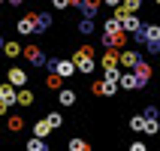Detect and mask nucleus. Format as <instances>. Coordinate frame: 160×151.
Instances as JSON below:
<instances>
[{
    "instance_id": "1",
    "label": "nucleus",
    "mask_w": 160,
    "mask_h": 151,
    "mask_svg": "<svg viewBox=\"0 0 160 151\" xmlns=\"http://www.w3.org/2000/svg\"><path fill=\"white\" fill-rule=\"evenodd\" d=\"M72 63H76V73L91 76V73H94V67H97V61H94V48H91V45H82L79 52L72 54Z\"/></svg>"
},
{
    "instance_id": "2",
    "label": "nucleus",
    "mask_w": 160,
    "mask_h": 151,
    "mask_svg": "<svg viewBox=\"0 0 160 151\" xmlns=\"http://www.w3.org/2000/svg\"><path fill=\"white\" fill-rule=\"evenodd\" d=\"M136 39L148 45V52H160V24H142V30H136Z\"/></svg>"
},
{
    "instance_id": "3",
    "label": "nucleus",
    "mask_w": 160,
    "mask_h": 151,
    "mask_svg": "<svg viewBox=\"0 0 160 151\" xmlns=\"http://www.w3.org/2000/svg\"><path fill=\"white\" fill-rule=\"evenodd\" d=\"M48 70L58 73V76H63V79H70V76H76V63L72 61H61V58H52V61H48Z\"/></svg>"
},
{
    "instance_id": "4",
    "label": "nucleus",
    "mask_w": 160,
    "mask_h": 151,
    "mask_svg": "<svg viewBox=\"0 0 160 151\" xmlns=\"http://www.w3.org/2000/svg\"><path fill=\"white\" fill-rule=\"evenodd\" d=\"M145 82L136 76V70H127V73H121L118 76V88H124V91H136V88H142Z\"/></svg>"
},
{
    "instance_id": "5",
    "label": "nucleus",
    "mask_w": 160,
    "mask_h": 151,
    "mask_svg": "<svg viewBox=\"0 0 160 151\" xmlns=\"http://www.w3.org/2000/svg\"><path fill=\"white\" fill-rule=\"evenodd\" d=\"M139 61H142V58H139V52H133V48H127V52H118V67H124V70H133Z\"/></svg>"
},
{
    "instance_id": "6",
    "label": "nucleus",
    "mask_w": 160,
    "mask_h": 151,
    "mask_svg": "<svg viewBox=\"0 0 160 151\" xmlns=\"http://www.w3.org/2000/svg\"><path fill=\"white\" fill-rule=\"evenodd\" d=\"M21 54H24V58L33 63V67H42V63H45L42 48H39V45H24V48H21Z\"/></svg>"
},
{
    "instance_id": "7",
    "label": "nucleus",
    "mask_w": 160,
    "mask_h": 151,
    "mask_svg": "<svg viewBox=\"0 0 160 151\" xmlns=\"http://www.w3.org/2000/svg\"><path fill=\"white\" fill-rule=\"evenodd\" d=\"M15 30H18L21 36H30V33H36V15H33V12H30V15H24V18H21V21L15 24Z\"/></svg>"
},
{
    "instance_id": "8",
    "label": "nucleus",
    "mask_w": 160,
    "mask_h": 151,
    "mask_svg": "<svg viewBox=\"0 0 160 151\" xmlns=\"http://www.w3.org/2000/svg\"><path fill=\"white\" fill-rule=\"evenodd\" d=\"M6 79H9V85L24 88V85H27V73L21 70V67H9V76H6Z\"/></svg>"
},
{
    "instance_id": "9",
    "label": "nucleus",
    "mask_w": 160,
    "mask_h": 151,
    "mask_svg": "<svg viewBox=\"0 0 160 151\" xmlns=\"http://www.w3.org/2000/svg\"><path fill=\"white\" fill-rule=\"evenodd\" d=\"M121 27H124L127 33H136V30H142V21L136 18V12H130V15L121 18Z\"/></svg>"
},
{
    "instance_id": "10",
    "label": "nucleus",
    "mask_w": 160,
    "mask_h": 151,
    "mask_svg": "<svg viewBox=\"0 0 160 151\" xmlns=\"http://www.w3.org/2000/svg\"><path fill=\"white\" fill-rule=\"evenodd\" d=\"M100 67H103V70H109V67H118V52L112 48V45H106V54L100 58Z\"/></svg>"
},
{
    "instance_id": "11",
    "label": "nucleus",
    "mask_w": 160,
    "mask_h": 151,
    "mask_svg": "<svg viewBox=\"0 0 160 151\" xmlns=\"http://www.w3.org/2000/svg\"><path fill=\"white\" fill-rule=\"evenodd\" d=\"M58 103L67 106V109L76 106V91H72V88H61V91H58Z\"/></svg>"
},
{
    "instance_id": "12",
    "label": "nucleus",
    "mask_w": 160,
    "mask_h": 151,
    "mask_svg": "<svg viewBox=\"0 0 160 151\" xmlns=\"http://www.w3.org/2000/svg\"><path fill=\"white\" fill-rule=\"evenodd\" d=\"M15 103H18V106H33V91H30V88H18V94H15Z\"/></svg>"
},
{
    "instance_id": "13",
    "label": "nucleus",
    "mask_w": 160,
    "mask_h": 151,
    "mask_svg": "<svg viewBox=\"0 0 160 151\" xmlns=\"http://www.w3.org/2000/svg\"><path fill=\"white\" fill-rule=\"evenodd\" d=\"M15 94H18L15 85H9V82H6V85H0V100H3V103L12 106V103H15Z\"/></svg>"
},
{
    "instance_id": "14",
    "label": "nucleus",
    "mask_w": 160,
    "mask_h": 151,
    "mask_svg": "<svg viewBox=\"0 0 160 151\" xmlns=\"http://www.w3.org/2000/svg\"><path fill=\"white\" fill-rule=\"evenodd\" d=\"M103 45H112V48L115 45H124V30H118V33H106L103 30Z\"/></svg>"
},
{
    "instance_id": "15",
    "label": "nucleus",
    "mask_w": 160,
    "mask_h": 151,
    "mask_svg": "<svg viewBox=\"0 0 160 151\" xmlns=\"http://www.w3.org/2000/svg\"><path fill=\"white\" fill-rule=\"evenodd\" d=\"M100 3H103V0H82V12H85V15H88V18H94V15H97V9H100Z\"/></svg>"
},
{
    "instance_id": "16",
    "label": "nucleus",
    "mask_w": 160,
    "mask_h": 151,
    "mask_svg": "<svg viewBox=\"0 0 160 151\" xmlns=\"http://www.w3.org/2000/svg\"><path fill=\"white\" fill-rule=\"evenodd\" d=\"M52 130H54V127L48 124V118H42V121H36V124H33V136H42V139L52 133Z\"/></svg>"
},
{
    "instance_id": "17",
    "label": "nucleus",
    "mask_w": 160,
    "mask_h": 151,
    "mask_svg": "<svg viewBox=\"0 0 160 151\" xmlns=\"http://www.w3.org/2000/svg\"><path fill=\"white\" fill-rule=\"evenodd\" d=\"M45 148H48V145H45L42 136H30V139H27V151H45Z\"/></svg>"
},
{
    "instance_id": "18",
    "label": "nucleus",
    "mask_w": 160,
    "mask_h": 151,
    "mask_svg": "<svg viewBox=\"0 0 160 151\" xmlns=\"http://www.w3.org/2000/svg\"><path fill=\"white\" fill-rule=\"evenodd\" d=\"M3 54H6V58H18V54H21V45L9 39V43H3Z\"/></svg>"
},
{
    "instance_id": "19",
    "label": "nucleus",
    "mask_w": 160,
    "mask_h": 151,
    "mask_svg": "<svg viewBox=\"0 0 160 151\" xmlns=\"http://www.w3.org/2000/svg\"><path fill=\"white\" fill-rule=\"evenodd\" d=\"M133 70H136V76H139L142 82H148V79H151V67H148V63H142V61H139Z\"/></svg>"
},
{
    "instance_id": "20",
    "label": "nucleus",
    "mask_w": 160,
    "mask_h": 151,
    "mask_svg": "<svg viewBox=\"0 0 160 151\" xmlns=\"http://www.w3.org/2000/svg\"><path fill=\"white\" fill-rule=\"evenodd\" d=\"M130 130H133V133H142L145 130V115H133L130 118Z\"/></svg>"
},
{
    "instance_id": "21",
    "label": "nucleus",
    "mask_w": 160,
    "mask_h": 151,
    "mask_svg": "<svg viewBox=\"0 0 160 151\" xmlns=\"http://www.w3.org/2000/svg\"><path fill=\"white\" fill-rule=\"evenodd\" d=\"M157 130H160V121H157V118H145V130H142V133L154 136V133H157Z\"/></svg>"
},
{
    "instance_id": "22",
    "label": "nucleus",
    "mask_w": 160,
    "mask_h": 151,
    "mask_svg": "<svg viewBox=\"0 0 160 151\" xmlns=\"http://www.w3.org/2000/svg\"><path fill=\"white\" fill-rule=\"evenodd\" d=\"M45 118H48V124H52L54 130H61V127H63V115H61V112H48Z\"/></svg>"
},
{
    "instance_id": "23",
    "label": "nucleus",
    "mask_w": 160,
    "mask_h": 151,
    "mask_svg": "<svg viewBox=\"0 0 160 151\" xmlns=\"http://www.w3.org/2000/svg\"><path fill=\"white\" fill-rule=\"evenodd\" d=\"M67 145H70V151H88V148H91V145L85 142V139H79V136H76V139H70Z\"/></svg>"
},
{
    "instance_id": "24",
    "label": "nucleus",
    "mask_w": 160,
    "mask_h": 151,
    "mask_svg": "<svg viewBox=\"0 0 160 151\" xmlns=\"http://www.w3.org/2000/svg\"><path fill=\"white\" fill-rule=\"evenodd\" d=\"M103 30H106V33H118V30H124V27H121V18H109Z\"/></svg>"
},
{
    "instance_id": "25",
    "label": "nucleus",
    "mask_w": 160,
    "mask_h": 151,
    "mask_svg": "<svg viewBox=\"0 0 160 151\" xmlns=\"http://www.w3.org/2000/svg\"><path fill=\"white\" fill-rule=\"evenodd\" d=\"M21 127H24V118L21 115H9V130H12V133H18Z\"/></svg>"
},
{
    "instance_id": "26",
    "label": "nucleus",
    "mask_w": 160,
    "mask_h": 151,
    "mask_svg": "<svg viewBox=\"0 0 160 151\" xmlns=\"http://www.w3.org/2000/svg\"><path fill=\"white\" fill-rule=\"evenodd\" d=\"M79 30H82V33H85V36H88V33H94V21H91V18L85 15V18H82V21H79Z\"/></svg>"
},
{
    "instance_id": "27",
    "label": "nucleus",
    "mask_w": 160,
    "mask_h": 151,
    "mask_svg": "<svg viewBox=\"0 0 160 151\" xmlns=\"http://www.w3.org/2000/svg\"><path fill=\"white\" fill-rule=\"evenodd\" d=\"M121 6H124L127 12H139V6H142V0H121Z\"/></svg>"
},
{
    "instance_id": "28",
    "label": "nucleus",
    "mask_w": 160,
    "mask_h": 151,
    "mask_svg": "<svg viewBox=\"0 0 160 151\" xmlns=\"http://www.w3.org/2000/svg\"><path fill=\"white\" fill-rule=\"evenodd\" d=\"M61 82H63V76H58V73H52V76H48V79H45V85H48V88H61Z\"/></svg>"
},
{
    "instance_id": "29",
    "label": "nucleus",
    "mask_w": 160,
    "mask_h": 151,
    "mask_svg": "<svg viewBox=\"0 0 160 151\" xmlns=\"http://www.w3.org/2000/svg\"><path fill=\"white\" fill-rule=\"evenodd\" d=\"M52 6L54 9H67V6H70V0H52Z\"/></svg>"
},
{
    "instance_id": "30",
    "label": "nucleus",
    "mask_w": 160,
    "mask_h": 151,
    "mask_svg": "<svg viewBox=\"0 0 160 151\" xmlns=\"http://www.w3.org/2000/svg\"><path fill=\"white\" fill-rule=\"evenodd\" d=\"M145 118H157V106H148V109H145Z\"/></svg>"
},
{
    "instance_id": "31",
    "label": "nucleus",
    "mask_w": 160,
    "mask_h": 151,
    "mask_svg": "<svg viewBox=\"0 0 160 151\" xmlns=\"http://www.w3.org/2000/svg\"><path fill=\"white\" fill-rule=\"evenodd\" d=\"M103 3H106V6H112V9H115V6H121V0H103Z\"/></svg>"
},
{
    "instance_id": "32",
    "label": "nucleus",
    "mask_w": 160,
    "mask_h": 151,
    "mask_svg": "<svg viewBox=\"0 0 160 151\" xmlns=\"http://www.w3.org/2000/svg\"><path fill=\"white\" fill-rule=\"evenodd\" d=\"M9 112V103H3V100H0V115H6Z\"/></svg>"
},
{
    "instance_id": "33",
    "label": "nucleus",
    "mask_w": 160,
    "mask_h": 151,
    "mask_svg": "<svg viewBox=\"0 0 160 151\" xmlns=\"http://www.w3.org/2000/svg\"><path fill=\"white\" fill-rule=\"evenodd\" d=\"M21 3H24V0H9V6H21Z\"/></svg>"
},
{
    "instance_id": "34",
    "label": "nucleus",
    "mask_w": 160,
    "mask_h": 151,
    "mask_svg": "<svg viewBox=\"0 0 160 151\" xmlns=\"http://www.w3.org/2000/svg\"><path fill=\"white\" fill-rule=\"evenodd\" d=\"M3 43H6V39H3V36H0V48H3Z\"/></svg>"
},
{
    "instance_id": "35",
    "label": "nucleus",
    "mask_w": 160,
    "mask_h": 151,
    "mask_svg": "<svg viewBox=\"0 0 160 151\" xmlns=\"http://www.w3.org/2000/svg\"><path fill=\"white\" fill-rule=\"evenodd\" d=\"M0 133H3V124H0Z\"/></svg>"
},
{
    "instance_id": "36",
    "label": "nucleus",
    "mask_w": 160,
    "mask_h": 151,
    "mask_svg": "<svg viewBox=\"0 0 160 151\" xmlns=\"http://www.w3.org/2000/svg\"><path fill=\"white\" fill-rule=\"evenodd\" d=\"M154 3H157V6H160V0H154Z\"/></svg>"
}]
</instances>
